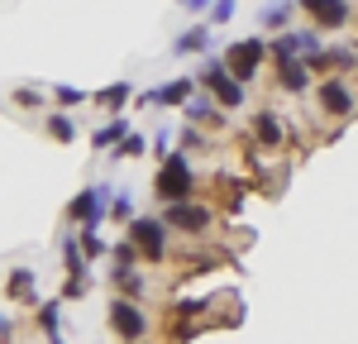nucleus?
<instances>
[{
    "mask_svg": "<svg viewBox=\"0 0 358 344\" xmlns=\"http://www.w3.org/2000/svg\"><path fill=\"white\" fill-rule=\"evenodd\" d=\"M273 82H277V91H287V96H306V91L315 86V77H310L306 62H273Z\"/></svg>",
    "mask_w": 358,
    "mask_h": 344,
    "instance_id": "4468645a",
    "label": "nucleus"
},
{
    "mask_svg": "<svg viewBox=\"0 0 358 344\" xmlns=\"http://www.w3.org/2000/svg\"><path fill=\"white\" fill-rule=\"evenodd\" d=\"M48 344H62V335H48Z\"/></svg>",
    "mask_w": 358,
    "mask_h": 344,
    "instance_id": "f704fd0d",
    "label": "nucleus"
},
{
    "mask_svg": "<svg viewBox=\"0 0 358 344\" xmlns=\"http://www.w3.org/2000/svg\"><path fill=\"white\" fill-rule=\"evenodd\" d=\"M43 134H48L53 143H77V120H72V110H48Z\"/></svg>",
    "mask_w": 358,
    "mask_h": 344,
    "instance_id": "6ab92c4d",
    "label": "nucleus"
},
{
    "mask_svg": "<svg viewBox=\"0 0 358 344\" xmlns=\"http://www.w3.org/2000/svg\"><path fill=\"white\" fill-rule=\"evenodd\" d=\"M234 20V0H210V24H229Z\"/></svg>",
    "mask_w": 358,
    "mask_h": 344,
    "instance_id": "2f4dec72",
    "label": "nucleus"
},
{
    "mask_svg": "<svg viewBox=\"0 0 358 344\" xmlns=\"http://www.w3.org/2000/svg\"><path fill=\"white\" fill-rule=\"evenodd\" d=\"M5 296L20 301V306H38V296H34V268H10V278H5Z\"/></svg>",
    "mask_w": 358,
    "mask_h": 344,
    "instance_id": "f3484780",
    "label": "nucleus"
},
{
    "mask_svg": "<svg viewBox=\"0 0 358 344\" xmlns=\"http://www.w3.org/2000/svg\"><path fill=\"white\" fill-rule=\"evenodd\" d=\"M177 5H182V10H192V15H206V10H210V0H177Z\"/></svg>",
    "mask_w": 358,
    "mask_h": 344,
    "instance_id": "473e14b6",
    "label": "nucleus"
},
{
    "mask_svg": "<svg viewBox=\"0 0 358 344\" xmlns=\"http://www.w3.org/2000/svg\"><path fill=\"white\" fill-rule=\"evenodd\" d=\"M124 229H129L124 239H129V244L138 249V263H143V268H153V263H167V234H172V229H167L158 215H134V220H129Z\"/></svg>",
    "mask_w": 358,
    "mask_h": 344,
    "instance_id": "20e7f679",
    "label": "nucleus"
},
{
    "mask_svg": "<svg viewBox=\"0 0 358 344\" xmlns=\"http://www.w3.org/2000/svg\"><path fill=\"white\" fill-rule=\"evenodd\" d=\"M106 220H115V225H129V220H134V201L124 196V192H115L110 206H106Z\"/></svg>",
    "mask_w": 358,
    "mask_h": 344,
    "instance_id": "cd10ccee",
    "label": "nucleus"
},
{
    "mask_svg": "<svg viewBox=\"0 0 358 344\" xmlns=\"http://www.w3.org/2000/svg\"><path fill=\"white\" fill-rule=\"evenodd\" d=\"M134 344H148V340H134Z\"/></svg>",
    "mask_w": 358,
    "mask_h": 344,
    "instance_id": "c9c22d12",
    "label": "nucleus"
},
{
    "mask_svg": "<svg viewBox=\"0 0 358 344\" xmlns=\"http://www.w3.org/2000/svg\"><path fill=\"white\" fill-rule=\"evenodd\" d=\"M182 115H187V124H196V129H224V110L215 106V96L201 91V86H196L192 101L182 106Z\"/></svg>",
    "mask_w": 358,
    "mask_h": 344,
    "instance_id": "ddd939ff",
    "label": "nucleus"
},
{
    "mask_svg": "<svg viewBox=\"0 0 358 344\" xmlns=\"http://www.w3.org/2000/svg\"><path fill=\"white\" fill-rule=\"evenodd\" d=\"M91 101H96V106H101V110H106V115H124V106L134 101V82H124V77H120V82L101 86V91H96Z\"/></svg>",
    "mask_w": 358,
    "mask_h": 344,
    "instance_id": "2eb2a0df",
    "label": "nucleus"
},
{
    "mask_svg": "<svg viewBox=\"0 0 358 344\" xmlns=\"http://www.w3.org/2000/svg\"><path fill=\"white\" fill-rule=\"evenodd\" d=\"M315 106L325 120L334 124H344V120H354L358 115V91L349 77H325V82H315Z\"/></svg>",
    "mask_w": 358,
    "mask_h": 344,
    "instance_id": "39448f33",
    "label": "nucleus"
},
{
    "mask_svg": "<svg viewBox=\"0 0 358 344\" xmlns=\"http://www.w3.org/2000/svg\"><path fill=\"white\" fill-rule=\"evenodd\" d=\"M296 10H301L310 29H320V34H330V29H344L354 20V0H292Z\"/></svg>",
    "mask_w": 358,
    "mask_h": 344,
    "instance_id": "9b49d317",
    "label": "nucleus"
},
{
    "mask_svg": "<svg viewBox=\"0 0 358 344\" xmlns=\"http://www.w3.org/2000/svg\"><path fill=\"white\" fill-rule=\"evenodd\" d=\"M77 244H82L86 263H91V258H106V254H110V244L101 239V229H96V225H82V229H77Z\"/></svg>",
    "mask_w": 358,
    "mask_h": 344,
    "instance_id": "4be33fe9",
    "label": "nucleus"
},
{
    "mask_svg": "<svg viewBox=\"0 0 358 344\" xmlns=\"http://www.w3.org/2000/svg\"><path fill=\"white\" fill-rule=\"evenodd\" d=\"M192 148H206V129H196L182 120V129H177V153H192Z\"/></svg>",
    "mask_w": 358,
    "mask_h": 344,
    "instance_id": "c756f323",
    "label": "nucleus"
},
{
    "mask_svg": "<svg viewBox=\"0 0 358 344\" xmlns=\"http://www.w3.org/2000/svg\"><path fill=\"white\" fill-rule=\"evenodd\" d=\"M34 325H38L43 335H57V325H62V301H38V306H34Z\"/></svg>",
    "mask_w": 358,
    "mask_h": 344,
    "instance_id": "5701e85b",
    "label": "nucleus"
},
{
    "mask_svg": "<svg viewBox=\"0 0 358 344\" xmlns=\"http://www.w3.org/2000/svg\"><path fill=\"white\" fill-rule=\"evenodd\" d=\"M86 292H91V278H86V273H67V278H62V292H57V301H62V306H67V301H82Z\"/></svg>",
    "mask_w": 358,
    "mask_h": 344,
    "instance_id": "393cba45",
    "label": "nucleus"
},
{
    "mask_svg": "<svg viewBox=\"0 0 358 344\" xmlns=\"http://www.w3.org/2000/svg\"><path fill=\"white\" fill-rule=\"evenodd\" d=\"M57 249H62V268H67V273H86V254H82V244H77L72 229L57 239Z\"/></svg>",
    "mask_w": 358,
    "mask_h": 344,
    "instance_id": "412c9836",
    "label": "nucleus"
},
{
    "mask_svg": "<svg viewBox=\"0 0 358 344\" xmlns=\"http://www.w3.org/2000/svg\"><path fill=\"white\" fill-rule=\"evenodd\" d=\"M110 196H115V187L96 182V187H86V192H77V196L67 201L62 220H67V225H96V229H101V220H106V206H110Z\"/></svg>",
    "mask_w": 358,
    "mask_h": 344,
    "instance_id": "6e6552de",
    "label": "nucleus"
},
{
    "mask_svg": "<svg viewBox=\"0 0 358 344\" xmlns=\"http://www.w3.org/2000/svg\"><path fill=\"white\" fill-rule=\"evenodd\" d=\"M115 263L110 273H129V268H143V263H138V249L134 244H129V239H120V244H110V254H106Z\"/></svg>",
    "mask_w": 358,
    "mask_h": 344,
    "instance_id": "b1692460",
    "label": "nucleus"
},
{
    "mask_svg": "<svg viewBox=\"0 0 358 344\" xmlns=\"http://www.w3.org/2000/svg\"><path fill=\"white\" fill-rule=\"evenodd\" d=\"M172 234H182V239H206L210 234V225H215V206L210 201H177V206H163V215H158Z\"/></svg>",
    "mask_w": 358,
    "mask_h": 344,
    "instance_id": "f03ea898",
    "label": "nucleus"
},
{
    "mask_svg": "<svg viewBox=\"0 0 358 344\" xmlns=\"http://www.w3.org/2000/svg\"><path fill=\"white\" fill-rule=\"evenodd\" d=\"M325 48L320 43V29H282L277 38H268V57L273 62H306Z\"/></svg>",
    "mask_w": 358,
    "mask_h": 344,
    "instance_id": "0eeeda50",
    "label": "nucleus"
},
{
    "mask_svg": "<svg viewBox=\"0 0 358 344\" xmlns=\"http://www.w3.org/2000/svg\"><path fill=\"white\" fill-rule=\"evenodd\" d=\"M129 129H134V124H129V115H110V120H106V124L91 134V148H96V153H110V148L124 139Z\"/></svg>",
    "mask_w": 358,
    "mask_h": 344,
    "instance_id": "dca6fc26",
    "label": "nucleus"
},
{
    "mask_svg": "<svg viewBox=\"0 0 358 344\" xmlns=\"http://www.w3.org/2000/svg\"><path fill=\"white\" fill-rule=\"evenodd\" d=\"M196 86H201V91H210L220 110H239V106H244V96H248V86H239L229 72H224L220 57H210V62L196 72Z\"/></svg>",
    "mask_w": 358,
    "mask_h": 344,
    "instance_id": "423d86ee",
    "label": "nucleus"
},
{
    "mask_svg": "<svg viewBox=\"0 0 358 344\" xmlns=\"http://www.w3.org/2000/svg\"><path fill=\"white\" fill-rule=\"evenodd\" d=\"M220 62L239 86L258 82V77H263V62H268V38H234L220 53Z\"/></svg>",
    "mask_w": 358,
    "mask_h": 344,
    "instance_id": "7ed1b4c3",
    "label": "nucleus"
},
{
    "mask_svg": "<svg viewBox=\"0 0 358 344\" xmlns=\"http://www.w3.org/2000/svg\"><path fill=\"white\" fill-rule=\"evenodd\" d=\"M292 10H296L292 0H282V5H263V29H273V34H277V29L292 20Z\"/></svg>",
    "mask_w": 358,
    "mask_h": 344,
    "instance_id": "c85d7f7f",
    "label": "nucleus"
},
{
    "mask_svg": "<svg viewBox=\"0 0 358 344\" xmlns=\"http://www.w3.org/2000/svg\"><path fill=\"white\" fill-rule=\"evenodd\" d=\"M310 77H344V72H358V48H344V43H325L315 57H306Z\"/></svg>",
    "mask_w": 358,
    "mask_h": 344,
    "instance_id": "f8f14e48",
    "label": "nucleus"
},
{
    "mask_svg": "<svg viewBox=\"0 0 358 344\" xmlns=\"http://www.w3.org/2000/svg\"><path fill=\"white\" fill-rule=\"evenodd\" d=\"M110 287H115V296L143 301V292H148V278H143L138 268H129V273H110Z\"/></svg>",
    "mask_w": 358,
    "mask_h": 344,
    "instance_id": "aec40b11",
    "label": "nucleus"
},
{
    "mask_svg": "<svg viewBox=\"0 0 358 344\" xmlns=\"http://www.w3.org/2000/svg\"><path fill=\"white\" fill-rule=\"evenodd\" d=\"M138 153H148V139H143L138 129H129L124 139L115 143V153H110V158H120V163H124V158H138Z\"/></svg>",
    "mask_w": 358,
    "mask_h": 344,
    "instance_id": "bb28decb",
    "label": "nucleus"
},
{
    "mask_svg": "<svg viewBox=\"0 0 358 344\" xmlns=\"http://www.w3.org/2000/svg\"><path fill=\"white\" fill-rule=\"evenodd\" d=\"M192 196H201V177H196L192 158L172 148L163 163H158V172H153V201L177 206V201H192Z\"/></svg>",
    "mask_w": 358,
    "mask_h": 344,
    "instance_id": "f257e3e1",
    "label": "nucleus"
},
{
    "mask_svg": "<svg viewBox=\"0 0 358 344\" xmlns=\"http://www.w3.org/2000/svg\"><path fill=\"white\" fill-rule=\"evenodd\" d=\"M206 48H210V24H192V29H182V34L172 38V53H177V57L206 53Z\"/></svg>",
    "mask_w": 358,
    "mask_h": 344,
    "instance_id": "a211bd4d",
    "label": "nucleus"
},
{
    "mask_svg": "<svg viewBox=\"0 0 358 344\" xmlns=\"http://www.w3.org/2000/svg\"><path fill=\"white\" fill-rule=\"evenodd\" d=\"M53 101H57V110H77V106H86V101H91V96H86L82 86L62 82V86H53Z\"/></svg>",
    "mask_w": 358,
    "mask_h": 344,
    "instance_id": "a878e982",
    "label": "nucleus"
},
{
    "mask_svg": "<svg viewBox=\"0 0 358 344\" xmlns=\"http://www.w3.org/2000/svg\"><path fill=\"white\" fill-rule=\"evenodd\" d=\"M248 143H258L263 153H282V148L292 143L282 110H273V106H258V110H253V120H248Z\"/></svg>",
    "mask_w": 358,
    "mask_h": 344,
    "instance_id": "9d476101",
    "label": "nucleus"
},
{
    "mask_svg": "<svg viewBox=\"0 0 358 344\" xmlns=\"http://www.w3.org/2000/svg\"><path fill=\"white\" fill-rule=\"evenodd\" d=\"M15 106H20V110H43L48 96H43V86H20V91H15Z\"/></svg>",
    "mask_w": 358,
    "mask_h": 344,
    "instance_id": "7c9ffc66",
    "label": "nucleus"
},
{
    "mask_svg": "<svg viewBox=\"0 0 358 344\" xmlns=\"http://www.w3.org/2000/svg\"><path fill=\"white\" fill-rule=\"evenodd\" d=\"M0 344H15V330H10V320L0 315Z\"/></svg>",
    "mask_w": 358,
    "mask_h": 344,
    "instance_id": "72a5a7b5",
    "label": "nucleus"
},
{
    "mask_svg": "<svg viewBox=\"0 0 358 344\" xmlns=\"http://www.w3.org/2000/svg\"><path fill=\"white\" fill-rule=\"evenodd\" d=\"M110 335L120 344H134V340H148V311L143 301H129V296H115L110 301Z\"/></svg>",
    "mask_w": 358,
    "mask_h": 344,
    "instance_id": "1a4fd4ad",
    "label": "nucleus"
}]
</instances>
